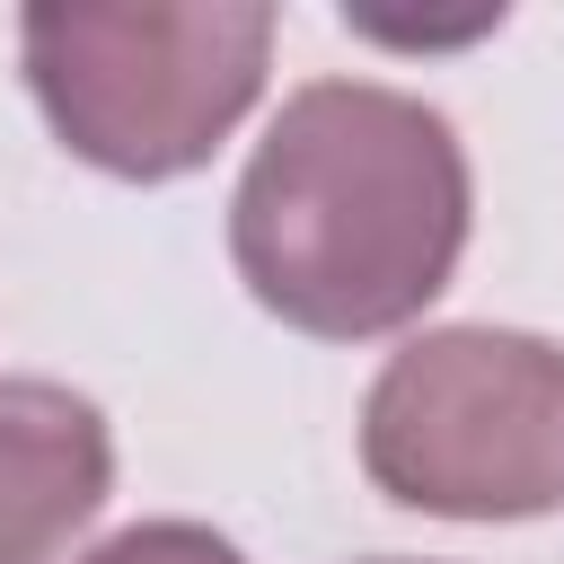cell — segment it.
Masks as SVG:
<instances>
[{"label": "cell", "mask_w": 564, "mask_h": 564, "mask_svg": "<svg viewBox=\"0 0 564 564\" xmlns=\"http://www.w3.org/2000/svg\"><path fill=\"white\" fill-rule=\"evenodd\" d=\"M115 494V432L62 379H0V564H62Z\"/></svg>", "instance_id": "cell-4"}, {"label": "cell", "mask_w": 564, "mask_h": 564, "mask_svg": "<svg viewBox=\"0 0 564 564\" xmlns=\"http://www.w3.org/2000/svg\"><path fill=\"white\" fill-rule=\"evenodd\" d=\"M458 123L388 79H308L229 194V264L264 317L317 344L414 326L467 256Z\"/></svg>", "instance_id": "cell-1"}, {"label": "cell", "mask_w": 564, "mask_h": 564, "mask_svg": "<svg viewBox=\"0 0 564 564\" xmlns=\"http://www.w3.org/2000/svg\"><path fill=\"white\" fill-rule=\"evenodd\" d=\"M370 564H423V555H370Z\"/></svg>", "instance_id": "cell-6"}, {"label": "cell", "mask_w": 564, "mask_h": 564, "mask_svg": "<svg viewBox=\"0 0 564 564\" xmlns=\"http://www.w3.org/2000/svg\"><path fill=\"white\" fill-rule=\"evenodd\" d=\"M361 476L432 520L564 511V344L529 326H423L361 397Z\"/></svg>", "instance_id": "cell-3"}, {"label": "cell", "mask_w": 564, "mask_h": 564, "mask_svg": "<svg viewBox=\"0 0 564 564\" xmlns=\"http://www.w3.org/2000/svg\"><path fill=\"white\" fill-rule=\"evenodd\" d=\"M79 564H247L212 520H132L106 546H88Z\"/></svg>", "instance_id": "cell-5"}, {"label": "cell", "mask_w": 564, "mask_h": 564, "mask_svg": "<svg viewBox=\"0 0 564 564\" xmlns=\"http://www.w3.org/2000/svg\"><path fill=\"white\" fill-rule=\"evenodd\" d=\"M18 62L53 141L123 185L194 176L264 97L273 9L256 0H35Z\"/></svg>", "instance_id": "cell-2"}]
</instances>
